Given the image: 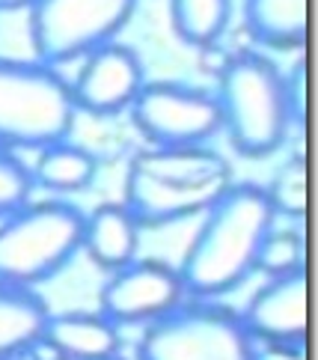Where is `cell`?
Masks as SVG:
<instances>
[{
	"instance_id": "3",
	"label": "cell",
	"mask_w": 318,
	"mask_h": 360,
	"mask_svg": "<svg viewBox=\"0 0 318 360\" xmlns=\"http://www.w3.org/2000/svg\"><path fill=\"white\" fill-rule=\"evenodd\" d=\"M214 98L220 105L223 131L241 158L274 155L298 122L286 75L253 51L229 57Z\"/></svg>"
},
{
	"instance_id": "5",
	"label": "cell",
	"mask_w": 318,
	"mask_h": 360,
	"mask_svg": "<svg viewBox=\"0 0 318 360\" xmlns=\"http://www.w3.org/2000/svg\"><path fill=\"white\" fill-rule=\"evenodd\" d=\"M72 86L54 66L0 57V146L39 152L69 140L74 128Z\"/></svg>"
},
{
	"instance_id": "7",
	"label": "cell",
	"mask_w": 318,
	"mask_h": 360,
	"mask_svg": "<svg viewBox=\"0 0 318 360\" xmlns=\"http://www.w3.org/2000/svg\"><path fill=\"white\" fill-rule=\"evenodd\" d=\"M137 0H33L30 42L39 63L62 66L117 42Z\"/></svg>"
},
{
	"instance_id": "9",
	"label": "cell",
	"mask_w": 318,
	"mask_h": 360,
	"mask_svg": "<svg viewBox=\"0 0 318 360\" xmlns=\"http://www.w3.org/2000/svg\"><path fill=\"white\" fill-rule=\"evenodd\" d=\"M179 268L161 259H134L110 271L101 289V316L113 325H152L185 301Z\"/></svg>"
},
{
	"instance_id": "8",
	"label": "cell",
	"mask_w": 318,
	"mask_h": 360,
	"mask_svg": "<svg viewBox=\"0 0 318 360\" xmlns=\"http://www.w3.org/2000/svg\"><path fill=\"white\" fill-rule=\"evenodd\" d=\"M131 120L152 146H208L223 131L214 93L175 81L143 84L134 98Z\"/></svg>"
},
{
	"instance_id": "10",
	"label": "cell",
	"mask_w": 318,
	"mask_h": 360,
	"mask_svg": "<svg viewBox=\"0 0 318 360\" xmlns=\"http://www.w3.org/2000/svg\"><path fill=\"white\" fill-rule=\"evenodd\" d=\"M146 84V72L137 51L128 45L110 42L84 57V66L72 86V101L78 110L93 117H117L128 110Z\"/></svg>"
},
{
	"instance_id": "18",
	"label": "cell",
	"mask_w": 318,
	"mask_h": 360,
	"mask_svg": "<svg viewBox=\"0 0 318 360\" xmlns=\"http://www.w3.org/2000/svg\"><path fill=\"white\" fill-rule=\"evenodd\" d=\"M265 194H268L277 217L283 214L289 221H303V214H307V161L303 155L289 158L279 167L274 182L265 188Z\"/></svg>"
},
{
	"instance_id": "13",
	"label": "cell",
	"mask_w": 318,
	"mask_h": 360,
	"mask_svg": "<svg viewBox=\"0 0 318 360\" xmlns=\"http://www.w3.org/2000/svg\"><path fill=\"white\" fill-rule=\"evenodd\" d=\"M42 340L62 360H113L119 352V325L101 313H51Z\"/></svg>"
},
{
	"instance_id": "21",
	"label": "cell",
	"mask_w": 318,
	"mask_h": 360,
	"mask_svg": "<svg viewBox=\"0 0 318 360\" xmlns=\"http://www.w3.org/2000/svg\"><path fill=\"white\" fill-rule=\"evenodd\" d=\"M253 360H307L303 342H262L256 345Z\"/></svg>"
},
{
	"instance_id": "17",
	"label": "cell",
	"mask_w": 318,
	"mask_h": 360,
	"mask_svg": "<svg viewBox=\"0 0 318 360\" xmlns=\"http://www.w3.org/2000/svg\"><path fill=\"white\" fill-rule=\"evenodd\" d=\"M232 18V0H170L175 36L190 48H208L223 39Z\"/></svg>"
},
{
	"instance_id": "15",
	"label": "cell",
	"mask_w": 318,
	"mask_h": 360,
	"mask_svg": "<svg viewBox=\"0 0 318 360\" xmlns=\"http://www.w3.org/2000/svg\"><path fill=\"white\" fill-rule=\"evenodd\" d=\"M244 21L259 45L277 51L307 45V0H247Z\"/></svg>"
},
{
	"instance_id": "19",
	"label": "cell",
	"mask_w": 318,
	"mask_h": 360,
	"mask_svg": "<svg viewBox=\"0 0 318 360\" xmlns=\"http://www.w3.org/2000/svg\"><path fill=\"white\" fill-rule=\"evenodd\" d=\"M256 271H265L268 277H283L295 271H307L303 268V238L291 229H271L265 236L259 256H256Z\"/></svg>"
},
{
	"instance_id": "1",
	"label": "cell",
	"mask_w": 318,
	"mask_h": 360,
	"mask_svg": "<svg viewBox=\"0 0 318 360\" xmlns=\"http://www.w3.org/2000/svg\"><path fill=\"white\" fill-rule=\"evenodd\" d=\"M277 214L262 185L232 182L202 212L190 248L179 268L185 292L211 301L238 289L253 271L265 236L274 229Z\"/></svg>"
},
{
	"instance_id": "22",
	"label": "cell",
	"mask_w": 318,
	"mask_h": 360,
	"mask_svg": "<svg viewBox=\"0 0 318 360\" xmlns=\"http://www.w3.org/2000/svg\"><path fill=\"white\" fill-rule=\"evenodd\" d=\"M33 0H0V12H18V9H30Z\"/></svg>"
},
{
	"instance_id": "20",
	"label": "cell",
	"mask_w": 318,
	"mask_h": 360,
	"mask_svg": "<svg viewBox=\"0 0 318 360\" xmlns=\"http://www.w3.org/2000/svg\"><path fill=\"white\" fill-rule=\"evenodd\" d=\"M33 176L30 167L18 158V152H9L0 146V217L15 212L18 205L30 200L33 191Z\"/></svg>"
},
{
	"instance_id": "12",
	"label": "cell",
	"mask_w": 318,
	"mask_h": 360,
	"mask_svg": "<svg viewBox=\"0 0 318 360\" xmlns=\"http://www.w3.org/2000/svg\"><path fill=\"white\" fill-rule=\"evenodd\" d=\"M140 229L143 226L134 221V214L125 209V202H101L93 209V214H84L81 250L98 268L117 271V268L137 259Z\"/></svg>"
},
{
	"instance_id": "11",
	"label": "cell",
	"mask_w": 318,
	"mask_h": 360,
	"mask_svg": "<svg viewBox=\"0 0 318 360\" xmlns=\"http://www.w3.org/2000/svg\"><path fill=\"white\" fill-rule=\"evenodd\" d=\"M241 321L256 342H307V271L271 277Z\"/></svg>"
},
{
	"instance_id": "16",
	"label": "cell",
	"mask_w": 318,
	"mask_h": 360,
	"mask_svg": "<svg viewBox=\"0 0 318 360\" xmlns=\"http://www.w3.org/2000/svg\"><path fill=\"white\" fill-rule=\"evenodd\" d=\"M98 173V161L90 149L74 146L69 140L51 143L36 152V164L30 167L33 185H39L51 194H78L93 185Z\"/></svg>"
},
{
	"instance_id": "6",
	"label": "cell",
	"mask_w": 318,
	"mask_h": 360,
	"mask_svg": "<svg viewBox=\"0 0 318 360\" xmlns=\"http://www.w3.org/2000/svg\"><path fill=\"white\" fill-rule=\"evenodd\" d=\"M256 340L241 316L208 301L179 304L146 325L137 342L140 360H253Z\"/></svg>"
},
{
	"instance_id": "14",
	"label": "cell",
	"mask_w": 318,
	"mask_h": 360,
	"mask_svg": "<svg viewBox=\"0 0 318 360\" xmlns=\"http://www.w3.org/2000/svg\"><path fill=\"white\" fill-rule=\"evenodd\" d=\"M48 316V304L36 289L0 283V360L30 354L42 340Z\"/></svg>"
},
{
	"instance_id": "4",
	"label": "cell",
	"mask_w": 318,
	"mask_h": 360,
	"mask_svg": "<svg viewBox=\"0 0 318 360\" xmlns=\"http://www.w3.org/2000/svg\"><path fill=\"white\" fill-rule=\"evenodd\" d=\"M84 241V212L69 202H24L0 217V283L39 286L57 277Z\"/></svg>"
},
{
	"instance_id": "2",
	"label": "cell",
	"mask_w": 318,
	"mask_h": 360,
	"mask_svg": "<svg viewBox=\"0 0 318 360\" xmlns=\"http://www.w3.org/2000/svg\"><path fill=\"white\" fill-rule=\"evenodd\" d=\"M232 185V167L211 146H152L125 176V209L146 229L190 221Z\"/></svg>"
}]
</instances>
